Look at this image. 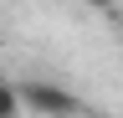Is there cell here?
<instances>
[{"label": "cell", "mask_w": 123, "mask_h": 118, "mask_svg": "<svg viewBox=\"0 0 123 118\" xmlns=\"http://www.w3.org/2000/svg\"><path fill=\"white\" fill-rule=\"evenodd\" d=\"M0 118H26V98L10 82H0Z\"/></svg>", "instance_id": "cell-2"}, {"label": "cell", "mask_w": 123, "mask_h": 118, "mask_svg": "<svg viewBox=\"0 0 123 118\" xmlns=\"http://www.w3.org/2000/svg\"><path fill=\"white\" fill-rule=\"evenodd\" d=\"M21 98H26V113H41V118H92L82 98H72L67 87H51V82H26Z\"/></svg>", "instance_id": "cell-1"}]
</instances>
